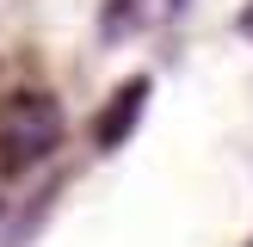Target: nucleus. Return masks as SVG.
Returning <instances> with one entry per match:
<instances>
[{
  "label": "nucleus",
  "mask_w": 253,
  "mask_h": 247,
  "mask_svg": "<svg viewBox=\"0 0 253 247\" xmlns=\"http://www.w3.org/2000/svg\"><path fill=\"white\" fill-rule=\"evenodd\" d=\"M68 136V111L49 86H12L0 99V179L37 173Z\"/></svg>",
  "instance_id": "f257e3e1"
},
{
  "label": "nucleus",
  "mask_w": 253,
  "mask_h": 247,
  "mask_svg": "<svg viewBox=\"0 0 253 247\" xmlns=\"http://www.w3.org/2000/svg\"><path fill=\"white\" fill-rule=\"evenodd\" d=\"M142 105H148V81H130V93H118V99L105 105V118H99L93 142H99V148H118L124 136L136 130V111H142Z\"/></svg>",
  "instance_id": "f03ea898"
},
{
  "label": "nucleus",
  "mask_w": 253,
  "mask_h": 247,
  "mask_svg": "<svg viewBox=\"0 0 253 247\" xmlns=\"http://www.w3.org/2000/svg\"><path fill=\"white\" fill-rule=\"evenodd\" d=\"M142 12H148V0H105V12H99V43L136 37L142 31Z\"/></svg>",
  "instance_id": "7ed1b4c3"
},
{
  "label": "nucleus",
  "mask_w": 253,
  "mask_h": 247,
  "mask_svg": "<svg viewBox=\"0 0 253 247\" xmlns=\"http://www.w3.org/2000/svg\"><path fill=\"white\" fill-rule=\"evenodd\" d=\"M241 37H253V0H247V12H241Z\"/></svg>",
  "instance_id": "20e7f679"
},
{
  "label": "nucleus",
  "mask_w": 253,
  "mask_h": 247,
  "mask_svg": "<svg viewBox=\"0 0 253 247\" xmlns=\"http://www.w3.org/2000/svg\"><path fill=\"white\" fill-rule=\"evenodd\" d=\"M185 6H192V0H167V12H173V19H179V12H185Z\"/></svg>",
  "instance_id": "39448f33"
}]
</instances>
